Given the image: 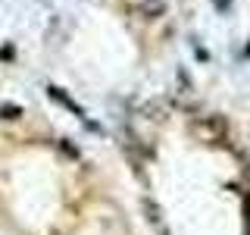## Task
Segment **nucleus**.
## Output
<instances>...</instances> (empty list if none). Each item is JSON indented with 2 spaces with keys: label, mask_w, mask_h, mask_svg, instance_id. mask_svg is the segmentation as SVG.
<instances>
[{
  "label": "nucleus",
  "mask_w": 250,
  "mask_h": 235,
  "mask_svg": "<svg viewBox=\"0 0 250 235\" xmlns=\"http://www.w3.org/2000/svg\"><path fill=\"white\" fill-rule=\"evenodd\" d=\"M166 13V3L163 0H141V16H147V19H156V16Z\"/></svg>",
  "instance_id": "obj_1"
},
{
  "label": "nucleus",
  "mask_w": 250,
  "mask_h": 235,
  "mask_svg": "<svg viewBox=\"0 0 250 235\" xmlns=\"http://www.w3.org/2000/svg\"><path fill=\"white\" fill-rule=\"evenodd\" d=\"M213 3L219 6V10H229V0H213Z\"/></svg>",
  "instance_id": "obj_2"
}]
</instances>
